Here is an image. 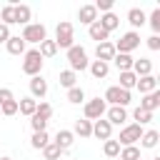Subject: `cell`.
I'll use <instances>...</instances> for the list:
<instances>
[{
  "label": "cell",
  "mask_w": 160,
  "mask_h": 160,
  "mask_svg": "<svg viewBox=\"0 0 160 160\" xmlns=\"http://www.w3.org/2000/svg\"><path fill=\"white\" fill-rule=\"evenodd\" d=\"M62 152L68 150V148H72V142H75V135H72V130H58V135H55V140H52Z\"/></svg>",
  "instance_id": "obj_16"
},
{
  "label": "cell",
  "mask_w": 160,
  "mask_h": 160,
  "mask_svg": "<svg viewBox=\"0 0 160 160\" xmlns=\"http://www.w3.org/2000/svg\"><path fill=\"white\" fill-rule=\"evenodd\" d=\"M105 110H108V105H105V100H102V98L85 100V105H82V115H85V120H90V122L100 120V118L105 115Z\"/></svg>",
  "instance_id": "obj_6"
},
{
  "label": "cell",
  "mask_w": 160,
  "mask_h": 160,
  "mask_svg": "<svg viewBox=\"0 0 160 160\" xmlns=\"http://www.w3.org/2000/svg\"><path fill=\"white\" fill-rule=\"evenodd\" d=\"M68 62H70V68L68 70H72V72H82V70H88V65H90V60H88V52H85V48H80V45H72L70 50H68Z\"/></svg>",
  "instance_id": "obj_2"
},
{
  "label": "cell",
  "mask_w": 160,
  "mask_h": 160,
  "mask_svg": "<svg viewBox=\"0 0 160 160\" xmlns=\"http://www.w3.org/2000/svg\"><path fill=\"white\" fill-rule=\"evenodd\" d=\"M138 108H142V110H148V112H155V110L160 108V90H152V92L142 95V100H140Z\"/></svg>",
  "instance_id": "obj_13"
},
{
  "label": "cell",
  "mask_w": 160,
  "mask_h": 160,
  "mask_svg": "<svg viewBox=\"0 0 160 160\" xmlns=\"http://www.w3.org/2000/svg\"><path fill=\"white\" fill-rule=\"evenodd\" d=\"M72 135L75 138H92V122L90 120H75V125H72Z\"/></svg>",
  "instance_id": "obj_21"
},
{
  "label": "cell",
  "mask_w": 160,
  "mask_h": 160,
  "mask_svg": "<svg viewBox=\"0 0 160 160\" xmlns=\"http://www.w3.org/2000/svg\"><path fill=\"white\" fill-rule=\"evenodd\" d=\"M5 48H8V52L10 55H25V40L20 38V35H10V40L5 42Z\"/></svg>",
  "instance_id": "obj_17"
},
{
  "label": "cell",
  "mask_w": 160,
  "mask_h": 160,
  "mask_svg": "<svg viewBox=\"0 0 160 160\" xmlns=\"http://www.w3.org/2000/svg\"><path fill=\"white\" fill-rule=\"evenodd\" d=\"M68 102H72V105H80V102H85V90L82 88H70L68 90Z\"/></svg>",
  "instance_id": "obj_33"
},
{
  "label": "cell",
  "mask_w": 160,
  "mask_h": 160,
  "mask_svg": "<svg viewBox=\"0 0 160 160\" xmlns=\"http://www.w3.org/2000/svg\"><path fill=\"white\" fill-rule=\"evenodd\" d=\"M8 100H15V98H12V90H10V88H0V105L8 102Z\"/></svg>",
  "instance_id": "obj_44"
},
{
  "label": "cell",
  "mask_w": 160,
  "mask_h": 160,
  "mask_svg": "<svg viewBox=\"0 0 160 160\" xmlns=\"http://www.w3.org/2000/svg\"><path fill=\"white\" fill-rule=\"evenodd\" d=\"M132 72H135V78L152 75V60H148V58H140V60H135V62H132Z\"/></svg>",
  "instance_id": "obj_19"
},
{
  "label": "cell",
  "mask_w": 160,
  "mask_h": 160,
  "mask_svg": "<svg viewBox=\"0 0 160 160\" xmlns=\"http://www.w3.org/2000/svg\"><path fill=\"white\" fill-rule=\"evenodd\" d=\"M48 95V80H42V75H35V78H30V98L32 100H42Z\"/></svg>",
  "instance_id": "obj_9"
},
{
  "label": "cell",
  "mask_w": 160,
  "mask_h": 160,
  "mask_svg": "<svg viewBox=\"0 0 160 160\" xmlns=\"http://www.w3.org/2000/svg\"><path fill=\"white\" fill-rule=\"evenodd\" d=\"M88 35H90V40H98V42H105L108 38H110V32L108 30H102V25L95 20L92 25H88Z\"/></svg>",
  "instance_id": "obj_24"
},
{
  "label": "cell",
  "mask_w": 160,
  "mask_h": 160,
  "mask_svg": "<svg viewBox=\"0 0 160 160\" xmlns=\"http://www.w3.org/2000/svg\"><path fill=\"white\" fill-rule=\"evenodd\" d=\"M78 20H80L82 25H92V22L98 20V10H95V5H80V10H78Z\"/></svg>",
  "instance_id": "obj_14"
},
{
  "label": "cell",
  "mask_w": 160,
  "mask_h": 160,
  "mask_svg": "<svg viewBox=\"0 0 160 160\" xmlns=\"http://www.w3.org/2000/svg\"><path fill=\"white\" fill-rule=\"evenodd\" d=\"M132 62H135V58H132V55H125V52H115V58H112V65H115L120 72L132 70Z\"/></svg>",
  "instance_id": "obj_18"
},
{
  "label": "cell",
  "mask_w": 160,
  "mask_h": 160,
  "mask_svg": "<svg viewBox=\"0 0 160 160\" xmlns=\"http://www.w3.org/2000/svg\"><path fill=\"white\" fill-rule=\"evenodd\" d=\"M92 135H95L98 140H110V138H112V125H110L105 118H100V120L92 122Z\"/></svg>",
  "instance_id": "obj_12"
},
{
  "label": "cell",
  "mask_w": 160,
  "mask_h": 160,
  "mask_svg": "<svg viewBox=\"0 0 160 160\" xmlns=\"http://www.w3.org/2000/svg\"><path fill=\"white\" fill-rule=\"evenodd\" d=\"M92 5H95V10L102 12V15H105V12H112V0H98V2H92Z\"/></svg>",
  "instance_id": "obj_42"
},
{
  "label": "cell",
  "mask_w": 160,
  "mask_h": 160,
  "mask_svg": "<svg viewBox=\"0 0 160 160\" xmlns=\"http://www.w3.org/2000/svg\"><path fill=\"white\" fill-rule=\"evenodd\" d=\"M38 52H40V58L45 60V58H55L58 55V45H55V40H42L40 42V48H38Z\"/></svg>",
  "instance_id": "obj_27"
},
{
  "label": "cell",
  "mask_w": 160,
  "mask_h": 160,
  "mask_svg": "<svg viewBox=\"0 0 160 160\" xmlns=\"http://www.w3.org/2000/svg\"><path fill=\"white\" fill-rule=\"evenodd\" d=\"M105 120L110 125H122V122H128V110L125 108H118V105H110L105 110Z\"/></svg>",
  "instance_id": "obj_10"
},
{
  "label": "cell",
  "mask_w": 160,
  "mask_h": 160,
  "mask_svg": "<svg viewBox=\"0 0 160 160\" xmlns=\"http://www.w3.org/2000/svg\"><path fill=\"white\" fill-rule=\"evenodd\" d=\"M32 115H40V118L50 120V118H52V105H50V102H38V108H35Z\"/></svg>",
  "instance_id": "obj_39"
},
{
  "label": "cell",
  "mask_w": 160,
  "mask_h": 160,
  "mask_svg": "<svg viewBox=\"0 0 160 160\" xmlns=\"http://www.w3.org/2000/svg\"><path fill=\"white\" fill-rule=\"evenodd\" d=\"M0 22L2 25H15V10H12V5H5L2 10H0Z\"/></svg>",
  "instance_id": "obj_35"
},
{
  "label": "cell",
  "mask_w": 160,
  "mask_h": 160,
  "mask_svg": "<svg viewBox=\"0 0 160 160\" xmlns=\"http://www.w3.org/2000/svg\"><path fill=\"white\" fill-rule=\"evenodd\" d=\"M55 45H58V50H60V48H62V50H70V48L75 45L72 22H68V20H60V22H58V28H55Z\"/></svg>",
  "instance_id": "obj_1"
},
{
  "label": "cell",
  "mask_w": 160,
  "mask_h": 160,
  "mask_svg": "<svg viewBox=\"0 0 160 160\" xmlns=\"http://www.w3.org/2000/svg\"><path fill=\"white\" fill-rule=\"evenodd\" d=\"M88 70H90V75H92L95 80H100V78H108V72H110V65H108V62H102V60H90Z\"/></svg>",
  "instance_id": "obj_20"
},
{
  "label": "cell",
  "mask_w": 160,
  "mask_h": 160,
  "mask_svg": "<svg viewBox=\"0 0 160 160\" xmlns=\"http://www.w3.org/2000/svg\"><path fill=\"white\" fill-rule=\"evenodd\" d=\"M135 82H138L135 72H132V70H128V72H120V85H118V88H122V90H132V88H135Z\"/></svg>",
  "instance_id": "obj_29"
},
{
  "label": "cell",
  "mask_w": 160,
  "mask_h": 160,
  "mask_svg": "<svg viewBox=\"0 0 160 160\" xmlns=\"http://www.w3.org/2000/svg\"><path fill=\"white\" fill-rule=\"evenodd\" d=\"M145 42H148V48H150V50H160V35H150Z\"/></svg>",
  "instance_id": "obj_43"
},
{
  "label": "cell",
  "mask_w": 160,
  "mask_h": 160,
  "mask_svg": "<svg viewBox=\"0 0 160 160\" xmlns=\"http://www.w3.org/2000/svg\"><path fill=\"white\" fill-rule=\"evenodd\" d=\"M75 80H78V72H72V70H62L60 72V85L62 88H75Z\"/></svg>",
  "instance_id": "obj_36"
},
{
  "label": "cell",
  "mask_w": 160,
  "mask_h": 160,
  "mask_svg": "<svg viewBox=\"0 0 160 160\" xmlns=\"http://www.w3.org/2000/svg\"><path fill=\"white\" fill-rule=\"evenodd\" d=\"M98 22L102 25V30H108V32H112L118 25H120V18L115 15V12H105V15H100L98 18Z\"/></svg>",
  "instance_id": "obj_26"
},
{
  "label": "cell",
  "mask_w": 160,
  "mask_h": 160,
  "mask_svg": "<svg viewBox=\"0 0 160 160\" xmlns=\"http://www.w3.org/2000/svg\"><path fill=\"white\" fill-rule=\"evenodd\" d=\"M48 142H50V138H48V130H42V132H32V138H30V145H32L35 150H42Z\"/></svg>",
  "instance_id": "obj_30"
},
{
  "label": "cell",
  "mask_w": 160,
  "mask_h": 160,
  "mask_svg": "<svg viewBox=\"0 0 160 160\" xmlns=\"http://www.w3.org/2000/svg\"><path fill=\"white\" fill-rule=\"evenodd\" d=\"M0 112L8 115V118L15 115V112H18V100H8V102H2V105H0Z\"/></svg>",
  "instance_id": "obj_41"
},
{
  "label": "cell",
  "mask_w": 160,
  "mask_h": 160,
  "mask_svg": "<svg viewBox=\"0 0 160 160\" xmlns=\"http://www.w3.org/2000/svg\"><path fill=\"white\" fill-rule=\"evenodd\" d=\"M12 10H15V22H20V25H30V18H32L30 5H12Z\"/></svg>",
  "instance_id": "obj_23"
},
{
  "label": "cell",
  "mask_w": 160,
  "mask_h": 160,
  "mask_svg": "<svg viewBox=\"0 0 160 160\" xmlns=\"http://www.w3.org/2000/svg\"><path fill=\"white\" fill-rule=\"evenodd\" d=\"M8 40H10V28H8V25H2V22H0V42H2V45H5V42H8Z\"/></svg>",
  "instance_id": "obj_45"
},
{
  "label": "cell",
  "mask_w": 160,
  "mask_h": 160,
  "mask_svg": "<svg viewBox=\"0 0 160 160\" xmlns=\"http://www.w3.org/2000/svg\"><path fill=\"white\" fill-rule=\"evenodd\" d=\"M30 128H32V132H42V130L48 128V120L40 118V115H32V118H30Z\"/></svg>",
  "instance_id": "obj_40"
},
{
  "label": "cell",
  "mask_w": 160,
  "mask_h": 160,
  "mask_svg": "<svg viewBox=\"0 0 160 160\" xmlns=\"http://www.w3.org/2000/svg\"><path fill=\"white\" fill-rule=\"evenodd\" d=\"M112 45H115V52H125V55H130L135 48H140V32H138V30H130V32L120 35V40L112 42Z\"/></svg>",
  "instance_id": "obj_7"
},
{
  "label": "cell",
  "mask_w": 160,
  "mask_h": 160,
  "mask_svg": "<svg viewBox=\"0 0 160 160\" xmlns=\"http://www.w3.org/2000/svg\"><path fill=\"white\" fill-rule=\"evenodd\" d=\"M152 160H160V158H152Z\"/></svg>",
  "instance_id": "obj_47"
},
{
  "label": "cell",
  "mask_w": 160,
  "mask_h": 160,
  "mask_svg": "<svg viewBox=\"0 0 160 160\" xmlns=\"http://www.w3.org/2000/svg\"><path fill=\"white\" fill-rule=\"evenodd\" d=\"M102 152H105L108 158H118V155H120V142L112 140V138L105 140V142H102Z\"/></svg>",
  "instance_id": "obj_34"
},
{
  "label": "cell",
  "mask_w": 160,
  "mask_h": 160,
  "mask_svg": "<svg viewBox=\"0 0 160 160\" xmlns=\"http://www.w3.org/2000/svg\"><path fill=\"white\" fill-rule=\"evenodd\" d=\"M120 160H140V148L138 145H128V148H120Z\"/></svg>",
  "instance_id": "obj_32"
},
{
  "label": "cell",
  "mask_w": 160,
  "mask_h": 160,
  "mask_svg": "<svg viewBox=\"0 0 160 160\" xmlns=\"http://www.w3.org/2000/svg\"><path fill=\"white\" fill-rule=\"evenodd\" d=\"M105 105L110 102V105H118V108H125V105H130V100H132V95H130V90H122V88H118V85H110L108 90H105Z\"/></svg>",
  "instance_id": "obj_4"
},
{
  "label": "cell",
  "mask_w": 160,
  "mask_h": 160,
  "mask_svg": "<svg viewBox=\"0 0 160 160\" xmlns=\"http://www.w3.org/2000/svg\"><path fill=\"white\" fill-rule=\"evenodd\" d=\"M140 138H142V128H140L138 122H130V125H125V128L120 130L118 142H120V148H128V145H138Z\"/></svg>",
  "instance_id": "obj_8"
},
{
  "label": "cell",
  "mask_w": 160,
  "mask_h": 160,
  "mask_svg": "<svg viewBox=\"0 0 160 160\" xmlns=\"http://www.w3.org/2000/svg\"><path fill=\"white\" fill-rule=\"evenodd\" d=\"M145 20H148V15H145L140 8H130V10H128V22H130L132 28H142Z\"/></svg>",
  "instance_id": "obj_25"
},
{
  "label": "cell",
  "mask_w": 160,
  "mask_h": 160,
  "mask_svg": "<svg viewBox=\"0 0 160 160\" xmlns=\"http://www.w3.org/2000/svg\"><path fill=\"white\" fill-rule=\"evenodd\" d=\"M20 38L25 40V45H28V42L40 45V42L48 38V30H45V25H42V22H30V25H25V28H22V35H20Z\"/></svg>",
  "instance_id": "obj_5"
},
{
  "label": "cell",
  "mask_w": 160,
  "mask_h": 160,
  "mask_svg": "<svg viewBox=\"0 0 160 160\" xmlns=\"http://www.w3.org/2000/svg\"><path fill=\"white\" fill-rule=\"evenodd\" d=\"M35 108H38V100H32V98H22V100H18V112H22V115H28V118H32Z\"/></svg>",
  "instance_id": "obj_28"
},
{
  "label": "cell",
  "mask_w": 160,
  "mask_h": 160,
  "mask_svg": "<svg viewBox=\"0 0 160 160\" xmlns=\"http://www.w3.org/2000/svg\"><path fill=\"white\" fill-rule=\"evenodd\" d=\"M0 160H12V158H0Z\"/></svg>",
  "instance_id": "obj_46"
},
{
  "label": "cell",
  "mask_w": 160,
  "mask_h": 160,
  "mask_svg": "<svg viewBox=\"0 0 160 160\" xmlns=\"http://www.w3.org/2000/svg\"><path fill=\"white\" fill-rule=\"evenodd\" d=\"M158 140H160V132H158V130H142V138H140L138 142H140V148L152 150V148L158 145Z\"/></svg>",
  "instance_id": "obj_22"
},
{
  "label": "cell",
  "mask_w": 160,
  "mask_h": 160,
  "mask_svg": "<svg viewBox=\"0 0 160 160\" xmlns=\"http://www.w3.org/2000/svg\"><path fill=\"white\" fill-rule=\"evenodd\" d=\"M22 72L30 75V78H35V75L42 72V58H40V52L35 48L25 50V55H22Z\"/></svg>",
  "instance_id": "obj_3"
},
{
  "label": "cell",
  "mask_w": 160,
  "mask_h": 160,
  "mask_svg": "<svg viewBox=\"0 0 160 160\" xmlns=\"http://www.w3.org/2000/svg\"><path fill=\"white\" fill-rule=\"evenodd\" d=\"M60 155H62V150H60V148H58L52 140H50V142L42 148V158H45V160H60Z\"/></svg>",
  "instance_id": "obj_31"
},
{
  "label": "cell",
  "mask_w": 160,
  "mask_h": 160,
  "mask_svg": "<svg viewBox=\"0 0 160 160\" xmlns=\"http://www.w3.org/2000/svg\"><path fill=\"white\" fill-rule=\"evenodd\" d=\"M135 88L140 90V95H148V92L158 90V78H155V75H145V78H138Z\"/></svg>",
  "instance_id": "obj_15"
},
{
  "label": "cell",
  "mask_w": 160,
  "mask_h": 160,
  "mask_svg": "<svg viewBox=\"0 0 160 160\" xmlns=\"http://www.w3.org/2000/svg\"><path fill=\"white\" fill-rule=\"evenodd\" d=\"M132 118H135V122L142 128V125H148V122L152 120V112H148V110H142V108H135V110H132Z\"/></svg>",
  "instance_id": "obj_37"
},
{
  "label": "cell",
  "mask_w": 160,
  "mask_h": 160,
  "mask_svg": "<svg viewBox=\"0 0 160 160\" xmlns=\"http://www.w3.org/2000/svg\"><path fill=\"white\" fill-rule=\"evenodd\" d=\"M145 22H150V28H152V35H160V8H155Z\"/></svg>",
  "instance_id": "obj_38"
},
{
  "label": "cell",
  "mask_w": 160,
  "mask_h": 160,
  "mask_svg": "<svg viewBox=\"0 0 160 160\" xmlns=\"http://www.w3.org/2000/svg\"><path fill=\"white\" fill-rule=\"evenodd\" d=\"M95 58L110 65V62H112V58H115V45H112L110 40H105V42H98V48H95Z\"/></svg>",
  "instance_id": "obj_11"
}]
</instances>
